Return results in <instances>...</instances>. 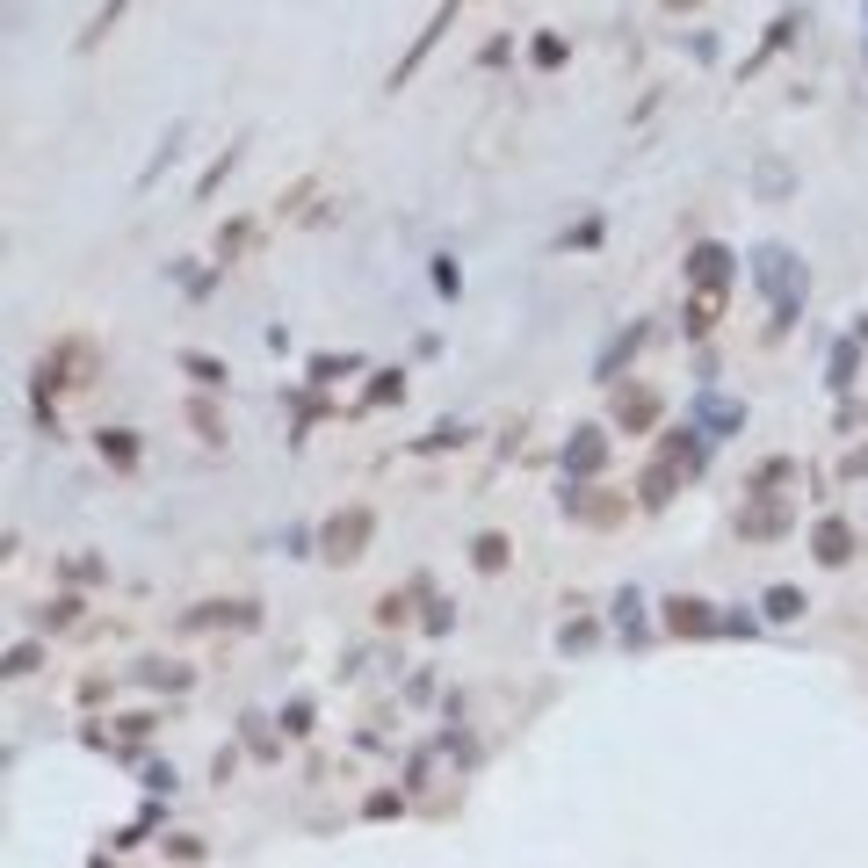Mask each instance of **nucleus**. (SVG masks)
<instances>
[{"mask_svg":"<svg viewBox=\"0 0 868 868\" xmlns=\"http://www.w3.org/2000/svg\"><path fill=\"white\" fill-rule=\"evenodd\" d=\"M369 536H377V514H369V507H340L326 529H319V550L333 557V565H348V557H355Z\"/></svg>","mask_w":868,"mask_h":868,"instance_id":"1","label":"nucleus"},{"mask_svg":"<svg viewBox=\"0 0 868 868\" xmlns=\"http://www.w3.org/2000/svg\"><path fill=\"white\" fill-rule=\"evenodd\" d=\"M456 8H463V0H442V8H434V22H427V29H420V44H413V51H406V58H398V73H391V87H406V80H413V66H420V58H427V51H434V44H442V29H449V22H456Z\"/></svg>","mask_w":868,"mask_h":868,"instance_id":"2","label":"nucleus"},{"mask_svg":"<svg viewBox=\"0 0 868 868\" xmlns=\"http://www.w3.org/2000/svg\"><path fill=\"white\" fill-rule=\"evenodd\" d=\"M601 463H608V434L601 427H579L572 442H565V471L586 478V471H601Z\"/></svg>","mask_w":868,"mask_h":868,"instance_id":"3","label":"nucleus"},{"mask_svg":"<svg viewBox=\"0 0 868 868\" xmlns=\"http://www.w3.org/2000/svg\"><path fill=\"white\" fill-rule=\"evenodd\" d=\"M688 275H695V290H731V254L724 246H695Z\"/></svg>","mask_w":868,"mask_h":868,"instance_id":"4","label":"nucleus"},{"mask_svg":"<svg viewBox=\"0 0 868 868\" xmlns=\"http://www.w3.org/2000/svg\"><path fill=\"white\" fill-rule=\"evenodd\" d=\"M666 630H680V637H709V630H717V615H709L702 601H688V594H673V601H666Z\"/></svg>","mask_w":868,"mask_h":868,"instance_id":"5","label":"nucleus"},{"mask_svg":"<svg viewBox=\"0 0 868 868\" xmlns=\"http://www.w3.org/2000/svg\"><path fill=\"white\" fill-rule=\"evenodd\" d=\"M811 543H818V550H811L818 565H847V557H854V529H847V521H832V514L818 521V536H811Z\"/></svg>","mask_w":868,"mask_h":868,"instance_id":"6","label":"nucleus"},{"mask_svg":"<svg viewBox=\"0 0 868 868\" xmlns=\"http://www.w3.org/2000/svg\"><path fill=\"white\" fill-rule=\"evenodd\" d=\"M782 529H789V507L782 500H760V507L738 514V536H782Z\"/></svg>","mask_w":868,"mask_h":868,"instance_id":"7","label":"nucleus"},{"mask_svg":"<svg viewBox=\"0 0 868 868\" xmlns=\"http://www.w3.org/2000/svg\"><path fill=\"white\" fill-rule=\"evenodd\" d=\"M246 623H254V608H246V601H217V608H196L189 615V630H246Z\"/></svg>","mask_w":868,"mask_h":868,"instance_id":"8","label":"nucleus"},{"mask_svg":"<svg viewBox=\"0 0 868 868\" xmlns=\"http://www.w3.org/2000/svg\"><path fill=\"white\" fill-rule=\"evenodd\" d=\"M637 348H644V326H623V340H615V348L601 355V384H608V377H623V362H630Z\"/></svg>","mask_w":868,"mask_h":868,"instance_id":"9","label":"nucleus"},{"mask_svg":"<svg viewBox=\"0 0 868 868\" xmlns=\"http://www.w3.org/2000/svg\"><path fill=\"white\" fill-rule=\"evenodd\" d=\"M767 615H774V623H796V615H803V594H796V586H767V601H760Z\"/></svg>","mask_w":868,"mask_h":868,"instance_id":"10","label":"nucleus"},{"mask_svg":"<svg viewBox=\"0 0 868 868\" xmlns=\"http://www.w3.org/2000/svg\"><path fill=\"white\" fill-rule=\"evenodd\" d=\"M854 362H861V348H854V340H840V348H832V362H825V369H832L825 384H832V391H847V384H854Z\"/></svg>","mask_w":868,"mask_h":868,"instance_id":"11","label":"nucleus"},{"mask_svg":"<svg viewBox=\"0 0 868 868\" xmlns=\"http://www.w3.org/2000/svg\"><path fill=\"white\" fill-rule=\"evenodd\" d=\"M471 565H478V572H500V565H507V536H478V543H471Z\"/></svg>","mask_w":868,"mask_h":868,"instance_id":"12","label":"nucleus"},{"mask_svg":"<svg viewBox=\"0 0 868 868\" xmlns=\"http://www.w3.org/2000/svg\"><path fill=\"white\" fill-rule=\"evenodd\" d=\"M181 369H189L196 384H210V391L225 384V362H217V355H181Z\"/></svg>","mask_w":868,"mask_h":868,"instance_id":"13","label":"nucleus"},{"mask_svg":"<svg viewBox=\"0 0 868 868\" xmlns=\"http://www.w3.org/2000/svg\"><path fill=\"white\" fill-rule=\"evenodd\" d=\"M102 456H109V463H131V456H138L131 427H102Z\"/></svg>","mask_w":868,"mask_h":868,"instance_id":"14","label":"nucleus"},{"mask_svg":"<svg viewBox=\"0 0 868 868\" xmlns=\"http://www.w3.org/2000/svg\"><path fill=\"white\" fill-rule=\"evenodd\" d=\"M145 680H152V688H189V673H181L174 659H152V666H145Z\"/></svg>","mask_w":868,"mask_h":868,"instance_id":"15","label":"nucleus"},{"mask_svg":"<svg viewBox=\"0 0 868 868\" xmlns=\"http://www.w3.org/2000/svg\"><path fill=\"white\" fill-rule=\"evenodd\" d=\"M123 8H131V0H109V8H102V15H95V29H87V37H80V44H102V37H109V22H116V15H123Z\"/></svg>","mask_w":868,"mask_h":868,"instance_id":"16","label":"nucleus"},{"mask_svg":"<svg viewBox=\"0 0 868 868\" xmlns=\"http://www.w3.org/2000/svg\"><path fill=\"white\" fill-rule=\"evenodd\" d=\"M702 420H709V427H724V434H731V427H738V420H746V413H738V406H717V398H709V406H702Z\"/></svg>","mask_w":868,"mask_h":868,"instance_id":"17","label":"nucleus"},{"mask_svg":"<svg viewBox=\"0 0 868 868\" xmlns=\"http://www.w3.org/2000/svg\"><path fill=\"white\" fill-rule=\"evenodd\" d=\"M644 420H651V398L630 391V398H623V427H644Z\"/></svg>","mask_w":868,"mask_h":868,"instance_id":"18","label":"nucleus"},{"mask_svg":"<svg viewBox=\"0 0 868 868\" xmlns=\"http://www.w3.org/2000/svg\"><path fill=\"white\" fill-rule=\"evenodd\" d=\"M536 66H565V37H536Z\"/></svg>","mask_w":868,"mask_h":868,"instance_id":"19","label":"nucleus"},{"mask_svg":"<svg viewBox=\"0 0 868 868\" xmlns=\"http://www.w3.org/2000/svg\"><path fill=\"white\" fill-rule=\"evenodd\" d=\"M246 232H254L246 217H239V225H225V232H217V254H239V246H246Z\"/></svg>","mask_w":868,"mask_h":868,"instance_id":"20","label":"nucleus"},{"mask_svg":"<svg viewBox=\"0 0 868 868\" xmlns=\"http://www.w3.org/2000/svg\"><path fill=\"white\" fill-rule=\"evenodd\" d=\"M283 731H312V702H290L283 709Z\"/></svg>","mask_w":868,"mask_h":868,"instance_id":"21","label":"nucleus"},{"mask_svg":"<svg viewBox=\"0 0 868 868\" xmlns=\"http://www.w3.org/2000/svg\"><path fill=\"white\" fill-rule=\"evenodd\" d=\"M840 471H847V478H868V449H854V456L840 463Z\"/></svg>","mask_w":868,"mask_h":868,"instance_id":"22","label":"nucleus"},{"mask_svg":"<svg viewBox=\"0 0 868 868\" xmlns=\"http://www.w3.org/2000/svg\"><path fill=\"white\" fill-rule=\"evenodd\" d=\"M861 340H868V319H861Z\"/></svg>","mask_w":868,"mask_h":868,"instance_id":"23","label":"nucleus"}]
</instances>
